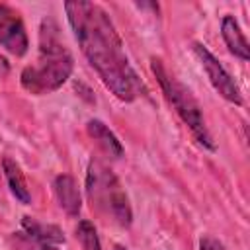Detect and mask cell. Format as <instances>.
<instances>
[{
    "label": "cell",
    "instance_id": "1",
    "mask_svg": "<svg viewBox=\"0 0 250 250\" xmlns=\"http://www.w3.org/2000/svg\"><path fill=\"white\" fill-rule=\"evenodd\" d=\"M64 14L90 66L98 72L104 86L121 102H135L146 94V86L133 68L123 39L109 14L94 2H66Z\"/></svg>",
    "mask_w": 250,
    "mask_h": 250
},
{
    "label": "cell",
    "instance_id": "2",
    "mask_svg": "<svg viewBox=\"0 0 250 250\" xmlns=\"http://www.w3.org/2000/svg\"><path fill=\"white\" fill-rule=\"evenodd\" d=\"M74 59L61 41L59 25L53 18H45L39 27V53L33 64L21 70L20 82L23 90L35 96L59 90L72 74Z\"/></svg>",
    "mask_w": 250,
    "mask_h": 250
},
{
    "label": "cell",
    "instance_id": "3",
    "mask_svg": "<svg viewBox=\"0 0 250 250\" xmlns=\"http://www.w3.org/2000/svg\"><path fill=\"white\" fill-rule=\"evenodd\" d=\"M86 195L90 207L104 219L123 229L131 227L133 223V209L129 197L113 174L102 160H90L86 170Z\"/></svg>",
    "mask_w": 250,
    "mask_h": 250
},
{
    "label": "cell",
    "instance_id": "4",
    "mask_svg": "<svg viewBox=\"0 0 250 250\" xmlns=\"http://www.w3.org/2000/svg\"><path fill=\"white\" fill-rule=\"evenodd\" d=\"M150 70L154 74V78L160 84V90L166 98V102L172 105V109L176 111V115L188 125V129L191 131V135L195 137V141L205 146L207 150H215V143L213 137L205 125V117L201 111L199 102L195 100V96L174 76L170 74V70L166 68L164 61L158 57L150 59Z\"/></svg>",
    "mask_w": 250,
    "mask_h": 250
},
{
    "label": "cell",
    "instance_id": "5",
    "mask_svg": "<svg viewBox=\"0 0 250 250\" xmlns=\"http://www.w3.org/2000/svg\"><path fill=\"white\" fill-rule=\"evenodd\" d=\"M193 53L197 57V61L201 62L211 86L215 88V92L227 100L229 104H234V105H242V94L234 82V78L229 74V70L221 64V61L201 43H193Z\"/></svg>",
    "mask_w": 250,
    "mask_h": 250
},
{
    "label": "cell",
    "instance_id": "6",
    "mask_svg": "<svg viewBox=\"0 0 250 250\" xmlns=\"http://www.w3.org/2000/svg\"><path fill=\"white\" fill-rule=\"evenodd\" d=\"M0 47L16 57H23L29 49V37L20 12L8 4H0Z\"/></svg>",
    "mask_w": 250,
    "mask_h": 250
},
{
    "label": "cell",
    "instance_id": "7",
    "mask_svg": "<svg viewBox=\"0 0 250 250\" xmlns=\"http://www.w3.org/2000/svg\"><path fill=\"white\" fill-rule=\"evenodd\" d=\"M53 191H55L59 207L68 217H78V213L82 209V195H80L76 180L70 174H59L53 180Z\"/></svg>",
    "mask_w": 250,
    "mask_h": 250
},
{
    "label": "cell",
    "instance_id": "8",
    "mask_svg": "<svg viewBox=\"0 0 250 250\" xmlns=\"http://www.w3.org/2000/svg\"><path fill=\"white\" fill-rule=\"evenodd\" d=\"M221 35H223V41H225L229 53H232L240 61H248L250 59L248 41H246L240 25H238V21H236V18L232 14L223 16V20H221Z\"/></svg>",
    "mask_w": 250,
    "mask_h": 250
},
{
    "label": "cell",
    "instance_id": "9",
    "mask_svg": "<svg viewBox=\"0 0 250 250\" xmlns=\"http://www.w3.org/2000/svg\"><path fill=\"white\" fill-rule=\"evenodd\" d=\"M86 133L90 135V139L96 141V145L111 158H121L123 156V145L121 141L115 137V133L100 119H90L86 123Z\"/></svg>",
    "mask_w": 250,
    "mask_h": 250
},
{
    "label": "cell",
    "instance_id": "10",
    "mask_svg": "<svg viewBox=\"0 0 250 250\" xmlns=\"http://www.w3.org/2000/svg\"><path fill=\"white\" fill-rule=\"evenodd\" d=\"M2 172H4V178H6V184L12 191V195L21 205H29L31 203V193H29V188H27V182H25V176H23L20 164L14 158L4 156L2 158Z\"/></svg>",
    "mask_w": 250,
    "mask_h": 250
},
{
    "label": "cell",
    "instance_id": "11",
    "mask_svg": "<svg viewBox=\"0 0 250 250\" xmlns=\"http://www.w3.org/2000/svg\"><path fill=\"white\" fill-rule=\"evenodd\" d=\"M21 229H23V232H27L29 236H33L37 240H43V242H49L55 246L64 244V234L57 225H47V223L35 221L33 217L25 215L21 219Z\"/></svg>",
    "mask_w": 250,
    "mask_h": 250
},
{
    "label": "cell",
    "instance_id": "12",
    "mask_svg": "<svg viewBox=\"0 0 250 250\" xmlns=\"http://www.w3.org/2000/svg\"><path fill=\"white\" fill-rule=\"evenodd\" d=\"M76 240L80 242L82 250H102L98 230H96V227H94V223H92L90 219L78 221V227H76Z\"/></svg>",
    "mask_w": 250,
    "mask_h": 250
},
{
    "label": "cell",
    "instance_id": "13",
    "mask_svg": "<svg viewBox=\"0 0 250 250\" xmlns=\"http://www.w3.org/2000/svg\"><path fill=\"white\" fill-rule=\"evenodd\" d=\"M10 244H12L14 250H59V246L49 244V242H43V240H37V238L29 236V234L23 232V230L12 232Z\"/></svg>",
    "mask_w": 250,
    "mask_h": 250
},
{
    "label": "cell",
    "instance_id": "14",
    "mask_svg": "<svg viewBox=\"0 0 250 250\" xmlns=\"http://www.w3.org/2000/svg\"><path fill=\"white\" fill-rule=\"evenodd\" d=\"M199 250H225V244L215 236H203L199 240Z\"/></svg>",
    "mask_w": 250,
    "mask_h": 250
},
{
    "label": "cell",
    "instance_id": "15",
    "mask_svg": "<svg viewBox=\"0 0 250 250\" xmlns=\"http://www.w3.org/2000/svg\"><path fill=\"white\" fill-rule=\"evenodd\" d=\"M8 74H10V61L4 55H0V80L6 78Z\"/></svg>",
    "mask_w": 250,
    "mask_h": 250
},
{
    "label": "cell",
    "instance_id": "16",
    "mask_svg": "<svg viewBox=\"0 0 250 250\" xmlns=\"http://www.w3.org/2000/svg\"><path fill=\"white\" fill-rule=\"evenodd\" d=\"M113 250H127V248H125V246H121V244H115V246H113Z\"/></svg>",
    "mask_w": 250,
    "mask_h": 250
}]
</instances>
